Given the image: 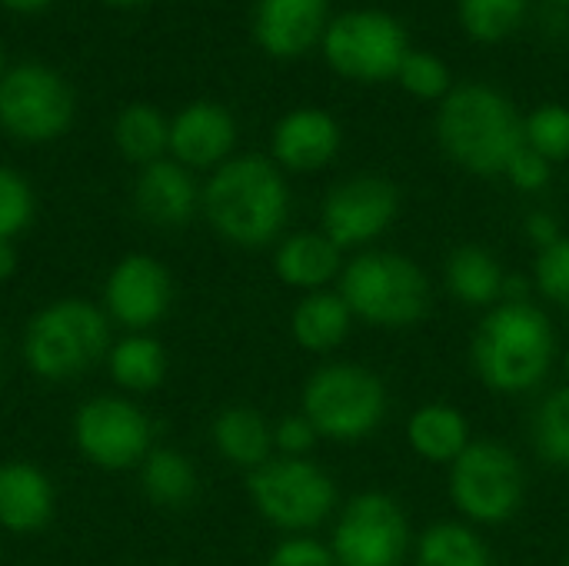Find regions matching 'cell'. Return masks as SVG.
<instances>
[{
    "label": "cell",
    "instance_id": "4",
    "mask_svg": "<svg viewBox=\"0 0 569 566\" xmlns=\"http://www.w3.org/2000/svg\"><path fill=\"white\" fill-rule=\"evenodd\" d=\"M110 354V327L103 310L87 300H57L33 314L23 330L27 367L53 384L87 374Z\"/></svg>",
    "mask_w": 569,
    "mask_h": 566
},
{
    "label": "cell",
    "instance_id": "25",
    "mask_svg": "<svg viewBox=\"0 0 569 566\" xmlns=\"http://www.w3.org/2000/svg\"><path fill=\"white\" fill-rule=\"evenodd\" d=\"M503 267L480 247H460L450 254L447 264V284L450 294L470 307H487L493 300H500L503 294Z\"/></svg>",
    "mask_w": 569,
    "mask_h": 566
},
{
    "label": "cell",
    "instance_id": "6",
    "mask_svg": "<svg viewBox=\"0 0 569 566\" xmlns=\"http://www.w3.org/2000/svg\"><path fill=\"white\" fill-rule=\"evenodd\" d=\"M383 414L387 390L380 377L357 364H330L303 390V417L330 440H360L377 430Z\"/></svg>",
    "mask_w": 569,
    "mask_h": 566
},
{
    "label": "cell",
    "instance_id": "13",
    "mask_svg": "<svg viewBox=\"0 0 569 566\" xmlns=\"http://www.w3.org/2000/svg\"><path fill=\"white\" fill-rule=\"evenodd\" d=\"M397 207L400 197L390 180L373 173L350 177L337 183L323 200V237H330V244L340 250L367 244L393 224Z\"/></svg>",
    "mask_w": 569,
    "mask_h": 566
},
{
    "label": "cell",
    "instance_id": "28",
    "mask_svg": "<svg viewBox=\"0 0 569 566\" xmlns=\"http://www.w3.org/2000/svg\"><path fill=\"white\" fill-rule=\"evenodd\" d=\"M420 566H490L483 540L460 524H437L420 537L417 547Z\"/></svg>",
    "mask_w": 569,
    "mask_h": 566
},
{
    "label": "cell",
    "instance_id": "17",
    "mask_svg": "<svg viewBox=\"0 0 569 566\" xmlns=\"http://www.w3.org/2000/svg\"><path fill=\"white\" fill-rule=\"evenodd\" d=\"M237 140L233 117L217 103H193L170 123V150L183 167L220 163Z\"/></svg>",
    "mask_w": 569,
    "mask_h": 566
},
{
    "label": "cell",
    "instance_id": "19",
    "mask_svg": "<svg viewBox=\"0 0 569 566\" xmlns=\"http://www.w3.org/2000/svg\"><path fill=\"white\" fill-rule=\"evenodd\" d=\"M53 517V484L33 464L0 467V527L10 534H37Z\"/></svg>",
    "mask_w": 569,
    "mask_h": 566
},
{
    "label": "cell",
    "instance_id": "33",
    "mask_svg": "<svg viewBox=\"0 0 569 566\" xmlns=\"http://www.w3.org/2000/svg\"><path fill=\"white\" fill-rule=\"evenodd\" d=\"M33 220V190L30 183L0 167V240H13L20 230H27V224Z\"/></svg>",
    "mask_w": 569,
    "mask_h": 566
},
{
    "label": "cell",
    "instance_id": "32",
    "mask_svg": "<svg viewBox=\"0 0 569 566\" xmlns=\"http://www.w3.org/2000/svg\"><path fill=\"white\" fill-rule=\"evenodd\" d=\"M397 80L420 100H437L450 93V70L440 57L427 50H410L397 70Z\"/></svg>",
    "mask_w": 569,
    "mask_h": 566
},
{
    "label": "cell",
    "instance_id": "30",
    "mask_svg": "<svg viewBox=\"0 0 569 566\" xmlns=\"http://www.w3.org/2000/svg\"><path fill=\"white\" fill-rule=\"evenodd\" d=\"M533 444L553 467H569V387L550 394L533 420Z\"/></svg>",
    "mask_w": 569,
    "mask_h": 566
},
{
    "label": "cell",
    "instance_id": "43",
    "mask_svg": "<svg viewBox=\"0 0 569 566\" xmlns=\"http://www.w3.org/2000/svg\"><path fill=\"white\" fill-rule=\"evenodd\" d=\"M567 370H569V357H567Z\"/></svg>",
    "mask_w": 569,
    "mask_h": 566
},
{
    "label": "cell",
    "instance_id": "11",
    "mask_svg": "<svg viewBox=\"0 0 569 566\" xmlns=\"http://www.w3.org/2000/svg\"><path fill=\"white\" fill-rule=\"evenodd\" d=\"M73 93L40 63H23L0 80V123L20 140H53L70 127Z\"/></svg>",
    "mask_w": 569,
    "mask_h": 566
},
{
    "label": "cell",
    "instance_id": "12",
    "mask_svg": "<svg viewBox=\"0 0 569 566\" xmlns=\"http://www.w3.org/2000/svg\"><path fill=\"white\" fill-rule=\"evenodd\" d=\"M410 547L403 510L383 494L357 497L333 534L337 566H400Z\"/></svg>",
    "mask_w": 569,
    "mask_h": 566
},
{
    "label": "cell",
    "instance_id": "44",
    "mask_svg": "<svg viewBox=\"0 0 569 566\" xmlns=\"http://www.w3.org/2000/svg\"><path fill=\"white\" fill-rule=\"evenodd\" d=\"M563 566H569V560H567V564H563Z\"/></svg>",
    "mask_w": 569,
    "mask_h": 566
},
{
    "label": "cell",
    "instance_id": "10",
    "mask_svg": "<svg viewBox=\"0 0 569 566\" xmlns=\"http://www.w3.org/2000/svg\"><path fill=\"white\" fill-rule=\"evenodd\" d=\"M77 450L103 470H127L153 450V427L147 414L123 397H93L73 417Z\"/></svg>",
    "mask_w": 569,
    "mask_h": 566
},
{
    "label": "cell",
    "instance_id": "15",
    "mask_svg": "<svg viewBox=\"0 0 569 566\" xmlns=\"http://www.w3.org/2000/svg\"><path fill=\"white\" fill-rule=\"evenodd\" d=\"M137 210L153 227H183L200 203V190L190 170L177 160H153L143 167L133 187Z\"/></svg>",
    "mask_w": 569,
    "mask_h": 566
},
{
    "label": "cell",
    "instance_id": "31",
    "mask_svg": "<svg viewBox=\"0 0 569 566\" xmlns=\"http://www.w3.org/2000/svg\"><path fill=\"white\" fill-rule=\"evenodd\" d=\"M523 143L530 150H537L540 157L563 160L569 157V110L560 103H547L540 110H533L523 120Z\"/></svg>",
    "mask_w": 569,
    "mask_h": 566
},
{
    "label": "cell",
    "instance_id": "5",
    "mask_svg": "<svg viewBox=\"0 0 569 566\" xmlns=\"http://www.w3.org/2000/svg\"><path fill=\"white\" fill-rule=\"evenodd\" d=\"M350 314L377 327H410L430 307V284L423 270L397 254H360L340 284Z\"/></svg>",
    "mask_w": 569,
    "mask_h": 566
},
{
    "label": "cell",
    "instance_id": "40",
    "mask_svg": "<svg viewBox=\"0 0 569 566\" xmlns=\"http://www.w3.org/2000/svg\"><path fill=\"white\" fill-rule=\"evenodd\" d=\"M7 7H13V10H40V7H47L50 0H3Z\"/></svg>",
    "mask_w": 569,
    "mask_h": 566
},
{
    "label": "cell",
    "instance_id": "18",
    "mask_svg": "<svg viewBox=\"0 0 569 566\" xmlns=\"http://www.w3.org/2000/svg\"><path fill=\"white\" fill-rule=\"evenodd\" d=\"M340 147V127L323 110H293L273 130V153L290 170H320Z\"/></svg>",
    "mask_w": 569,
    "mask_h": 566
},
{
    "label": "cell",
    "instance_id": "29",
    "mask_svg": "<svg viewBox=\"0 0 569 566\" xmlns=\"http://www.w3.org/2000/svg\"><path fill=\"white\" fill-rule=\"evenodd\" d=\"M527 17V0H460V23L470 37L497 43Z\"/></svg>",
    "mask_w": 569,
    "mask_h": 566
},
{
    "label": "cell",
    "instance_id": "2",
    "mask_svg": "<svg viewBox=\"0 0 569 566\" xmlns=\"http://www.w3.org/2000/svg\"><path fill=\"white\" fill-rule=\"evenodd\" d=\"M437 137L460 167L493 177L503 173L523 147V120L500 90L487 83H463L443 97Z\"/></svg>",
    "mask_w": 569,
    "mask_h": 566
},
{
    "label": "cell",
    "instance_id": "14",
    "mask_svg": "<svg viewBox=\"0 0 569 566\" xmlns=\"http://www.w3.org/2000/svg\"><path fill=\"white\" fill-rule=\"evenodd\" d=\"M170 297H173V284L167 267L147 254L123 257L103 284L107 314L133 334L153 327L167 314Z\"/></svg>",
    "mask_w": 569,
    "mask_h": 566
},
{
    "label": "cell",
    "instance_id": "8",
    "mask_svg": "<svg viewBox=\"0 0 569 566\" xmlns=\"http://www.w3.org/2000/svg\"><path fill=\"white\" fill-rule=\"evenodd\" d=\"M323 53L330 67L350 80L397 77L407 50L403 27L383 10H350L337 17L323 33Z\"/></svg>",
    "mask_w": 569,
    "mask_h": 566
},
{
    "label": "cell",
    "instance_id": "45",
    "mask_svg": "<svg viewBox=\"0 0 569 566\" xmlns=\"http://www.w3.org/2000/svg\"><path fill=\"white\" fill-rule=\"evenodd\" d=\"M0 60H3V57H0Z\"/></svg>",
    "mask_w": 569,
    "mask_h": 566
},
{
    "label": "cell",
    "instance_id": "23",
    "mask_svg": "<svg viewBox=\"0 0 569 566\" xmlns=\"http://www.w3.org/2000/svg\"><path fill=\"white\" fill-rule=\"evenodd\" d=\"M410 444L423 460L433 464H453L470 447V427L467 417L453 407L430 404L413 414L410 420Z\"/></svg>",
    "mask_w": 569,
    "mask_h": 566
},
{
    "label": "cell",
    "instance_id": "42",
    "mask_svg": "<svg viewBox=\"0 0 569 566\" xmlns=\"http://www.w3.org/2000/svg\"><path fill=\"white\" fill-rule=\"evenodd\" d=\"M110 3H140V0H110Z\"/></svg>",
    "mask_w": 569,
    "mask_h": 566
},
{
    "label": "cell",
    "instance_id": "39",
    "mask_svg": "<svg viewBox=\"0 0 569 566\" xmlns=\"http://www.w3.org/2000/svg\"><path fill=\"white\" fill-rule=\"evenodd\" d=\"M13 270H17V250H13L10 240H0V284L10 280Z\"/></svg>",
    "mask_w": 569,
    "mask_h": 566
},
{
    "label": "cell",
    "instance_id": "27",
    "mask_svg": "<svg viewBox=\"0 0 569 566\" xmlns=\"http://www.w3.org/2000/svg\"><path fill=\"white\" fill-rule=\"evenodd\" d=\"M117 147L127 160H137V163H153L160 160V153L170 147V123L160 117V110L153 107H127L117 120Z\"/></svg>",
    "mask_w": 569,
    "mask_h": 566
},
{
    "label": "cell",
    "instance_id": "7",
    "mask_svg": "<svg viewBox=\"0 0 569 566\" xmlns=\"http://www.w3.org/2000/svg\"><path fill=\"white\" fill-rule=\"evenodd\" d=\"M247 487L263 520L280 530H310L323 524L337 504L333 480L303 457L267 460L250 474Z\"/></svg>",
    "mask_w": 569,
    "mask_h": 566
},
{
    "label": "cell",
    "instance_id": "34",
    "mask_svg": "<svg viewBox=\"0 0 569 566\" xmlns=\"http://www.w3.org/2000/svg\"><path fill=\"white\" fill-rule=\"evenodd\" d=\"M537 287L557 300L569 307V240L560 237L557 244L543 247L540 257H537Z\"/></svg>",
    "mask_w": 569,
    "mask_h": 566
},
{
    "label": "cell",
    "instance_id": "1",
    "mask_svg": "<svg viewBox=\"0 0 569 566\" xmlns=\"http://www.w3.org/2000/svg\"><path fill=\"white\" fill-rule=\"evenodd\" d=\"M200 203L213 230L237 247L270 244L290 214L287 183L263 157H237L220 163L203 187Z\"/></svg>",
    "mask_w": 569,
    "mask_h": 566
},
{
    "label": "cell",
    "instance_id": "26",
    "mask_svg": "<svg viewBox=\"0 0 569 566\" xmlns=\"http://www.w3.org/2000/svg\"><path fill=\"white\" fill-rule=\"evenodd\" d=\"M140 487L157 507H183L197 494V470L183 454L157 447L140 464Z\"/></svg>",
    "mask_w": 569,
    "mask_h": 566
},
{
    "label": "cell",
    "instance_id": "41",
    "mask_svg": "<svg viewBox=\"0 0 569 566\" xmlns=\"http://www.w3.org/2000/svg\"><path fill=\"white\" fill-rule=\"evenodd\" d=\"M553 7H569V0H550Z\"/></svg>",
    "mask_w": 569,
    "mask_h": 566
},
{
    "label": "cell",
    "instance_id": "9",
    "mask_svg": "<svg viewBox=\"0 0 569 566\" xmlns=\"http://www.w3.org/2000/svg\"><path fill=\"white\" fill-rule=\"evenodd\" d=\"M453 504L480 524H503L523 500V467L500 444H470L450 470Z\"/></svg>",
    "mask_w": 569,
    "mask_h": 566
},
{
    "label": "cell",
    "instance_id": "22",
    "mask_svg": "<svg viewBox=\"0 0 569 566\" xmlns=\"http://www.w3.org/2000/svg\"><path fill=\"white\" fill-rule=\"evenodd\" d=\"M350 307L340 294H330V290H313L310 297H303L290 317V327H293V340L303 347V350H313V354H327L333 350L347 330H350Z\"/></svg>",
    "mask_w": 569,
    "mask_h": 566
},
{
    "label": "cell",
    "instance_id": "20",
    "mask_svg": "<svg viewBox=\"0 0 569 566\" xmlns=\"http://www.w3.org/2000/svg\"><path fill=\"white\" fill-rule=\"evenodd\" d=\"M277 277L300 290H320L340 270V247L323 234H297L277 250Z\"/></svg>",
    "mask_w": 569,
    "mask_h": 566
},
{
    "label": "cell",
    "instance_id": "38",
    "mask_svg": "<svg viewBox=\"0 0 569 566\" xmlns=\"http://www.w3.org/2000/svg\"><path fill=\"white\" fill-rule=\"evenodd\" d=\"M527 237L543 250V247H550V244H557L560 240V224L550 217V214H530V220H527Z\"/></svg>",
    "mask_w": 569,
    "mask_h": 566
},
{
    "label": "cell",
    "instance_id": "16",
    "mask_svg": "<svg viewBox=\"0 0 569 566\" xmlns=\"http://www.w3.org/2000/svg\"><path fill=\"white\" fill-rule=\"evenodd\" d=\"M327 33V0H260L257 40L273 57H297Z\"/></svg>",
    "mask_w": 569,
    "mask_h": 566
},
{
    "label": "cell",
    "instance_id": "24",
    "mask_svg": "<svg viewBox=\"0 0 569 566\" xmlns=\"http://www.w3.org/2000/svg\"><path fill=\"white\" fill-rule=\"evenodd\" d=\"M107 367L117 387L130 390V394H147L153 387L163 384L167 374V357L163 347L147 337V334H130L120 344L110 347L107 354Z\"/></svg>",
    "mask_w": 569,
    "mask_h": 566
},
{
    "label": "cell",
    "instance_id": "21",
    "mask_svg": "<svg viewBox=\"0 0 569 566\" xmlns=\"http://www.w3.org/2000/svg\"><path fill=\"white\" fill-rule=\"evenodd\" d=\"M213 444L223 460L257 470L270 460L273 427L250 407H230L213 420Z\"/></svg>",
    "mask_w": 569,
    "mask_h": 566
},
{
    "label": "cell",
    "instance_id": "3",
    "mask_svg": "<svg viewBox=\"0 0 569 566\" xmlns=\"http://www.w3.org/2000/svg\"><path fill=\"white\" fill-rule=\"evenodd\" d=\"M473 360L487 387L500 394L533 390L553 360V327L533 304L497 307L473 340Z\"/></svg>",
    "mask_w": 569,
    "mask_h": 566
},
{
    "label": "cell",
    "instance_id": "37",
    "mask_svg": "<svg viewBox=\"0 0 569 566\" xmlns=\"http://www.w3.org/2000/svg\"><path fill=\"white\" fill-rule=\"evenodd\" d=\"M317 440V430L313 424L300 414V417H287L273 427V447L283 454V457H303Z\"/></svg>",
    "mask_w": 569,
    "mask_h": 566
},
{
    "label": "cell",
    "instance_id": "36",
    "mask_svg": "<svg viewBox=\"0 0 569 566\" xmlns=\"http://www.w3.org/2000/svg\"><path fill=\"white\" fill-rule=\"evenodd\" d=\"M503 173H507L510 183L520 187V190H540V187H547V180H550V160L540 157L537 150H530V147L523 143V147L513 153V160L507 163Z\"/></svg>",
    "mask_w": 569,
    "mask_h": 566
},
{
    "label": "cell",
    "instance_id": "35",
    "mask_svg": "<svg viewBox=\"0 0 569 566\" xmlns=\"http://www.w3.org/2000/svg\"><path fill=\"white\" fill-rule=\"evenodd\" d=\"M267 566H337V560H333V550H327L323 544L310 537H290L270 554Z\"/></svg>",
    "mask_w": 569,
    "mask_h": 566
}]
</instances>
